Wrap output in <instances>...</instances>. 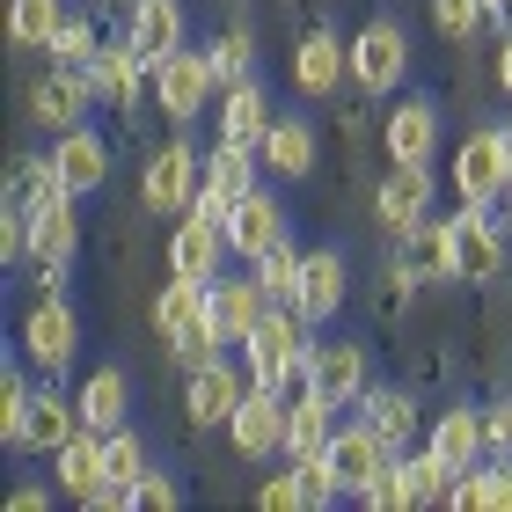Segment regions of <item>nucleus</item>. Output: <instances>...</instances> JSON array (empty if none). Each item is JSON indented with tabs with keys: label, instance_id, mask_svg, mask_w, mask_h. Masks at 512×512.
<instances>
[{
	"label": "nucleus",
	"instance_id": "obj_29",
	"mask_svg": "<svg viewBox=\"0 0 512 512\" xmlns=\"http://www.w3.org/2000/svg\"><path fill=\"white\" fill-rule=\"evenodd\" d=\"M132 410V381L118 374V366H96V374L81 381V425L88 432H118Z\"/></svg>",
	"mask_w": 512,
	"mask_h": 512
},
{
	"label": "nucleus",
	"instance_id": "obj_12",
	"mask_svg": "<svg viewBox=\"0 0 512 512\" xmlns=\"http://www.w3.org/2000/svg\"><path fill=\"white\" fill-rule=\"evenodd\" d=\"M88 103H96V81H88V66H52L37 88H30V118L44 132H74L88 118Z\"/></svg>",
	"mask_w": 512,
	"mask_h": 512
},
{
	"label": "nucleus",
	"instance_id": "obj_46",
	"mask_svg": "<svg viewBox=\"0 0 512 512\" xmlns=\"http://www.w3.org/2000/svg\"><path fill=\"white\" fill-rule=\"evenodd\" d=\"M454 512H491V461H476V469H461L454 476Z\"/></svg>",
	"mask_w": 512,
	"mask_h": 512
},
{
	"label": "nucleus",
	"instance_id": "obj_48",
	"mask_svg": "<svg viewBox=\"0 0 512 512\" xmlns=\"http://www.w3.org/2000/svg\"><path fill=\"white\" fill-rule=\"evenodd\" d=\"M132 498L147 505V512H176V498H183V491H176V476H154V469H147V476L132 483Z\"/></svg>",
	"mask_w": 512,
	"mask_h": 512
},
{
	"label": "nucleus",
	"instance_id": "obj_47",
	"mask_svg": "<svg viewBox=\"0 0 512 512\" xmlns=\"http://www.w3.org/2000/svg\"><path fill=\"white\" fill-rule=\"evenodd\" d=\"M22 256H30V213L8 205V213H0V264H22Z\"/></svg>",
	"mask_w": 512,
	"mask_h": 512
},
{
	"label": "nucleus",
	"instance_id": "obj_44",
	"mask_svg": "<svg viewBox=\"0 0 512 512\" xmlns=\"http://www.w3.org/2000/svg\"><path fill=\"white\" fill-rule=\"evenodd\" d=\"M110 476H118V483H139V476H147V439H139V432H110Z\"/></svg>",
	"mask_w": 512,
	"mask_h": 512
},
{
	"label": "nucleus",
	"instance_id": "obj_26",
	"mask_svg": "<svg viewBox=\"0 0 512 512\" xmlns=\"http://www.w3.org/2000/svg\"><path fill=\"white\" fill-rule=\"evenodd\" d=\"M330 432H337V403H330V395H315L308 381H300V395L286 403V461L322 454V447H330Z\"/></svg>",
	"mask_w": 512,
	"mask_h": 512
},
{
	"label": "nucleus",
	"instance_id": "obj_14",
	"mask_svg": "<svg viewBox=\"0 0 512 512\" xmlns=\"http://www.w3.org/2000/svg\"><path fill=\"white\" fill-rule=\"evenodd\" d=\"M242 395H249V366L205 359V366H191V388H183V410H191V425H227V417L242 410Z\"/></svg>",
	"mask_w": 512,
	"mask_h": 512
},
{
	"label": "nucleus",
	"instance_id": "obj_41",
	"mask_svg": "<svg viewBox=\"0 0 512 512\" xmlns=\"http://www.w3.org/2000/svg\"><path fill=\"white\" fill-rule=\"evenodd\" d=\"M205 59H213L220 88H235V81H249V66H256V37H249V30H227V37H220Z\"/></svg>",
	"mask_w": 512,
	"mask_h": 512
},
{
	"label": "nucleus",
	"instance_id": "obj_25",
	"mask_svg": "<svg viewBox=\"0 0 512 512\" xmlns=\"http://www.w3.org/2000/svg\"><path fill=\"white\" fill-rule=\"evenodd\" d=\"M125 37L139 44V59H147V66L183 52V0H132V30Z\"/></svg>",
	"mask_w": 512,
	"mask_h": 512
},
{
	"label": "nucleus",
	"instance_id": "obj_23",
	"mask_svg": "<svg viewBox=\"0 0 512 512\" xmlns=\"http://www.w3.org/2000/svg\"><path fill=\"white\" fill-rule=\"evenodd\" d=\"M344 74H352V44H344L337 30H308V37H300V52H293L300 96H330Z\"/></svg>",
	"mask_w": 512,
	"mask_h": 512
},
{
	"label": "nucleus",
	"instance_id": "obj_9",
	"mask_svg": "<svg viewBox=\"0 0 512 512\" xmlns=\"http://www.w3.org/2000/svg\"><path fill=\"white\" fill-rule=\"evenodd\" d=\"M227 439H235V454H249V461L278 454V447H286V388H271V381H249L242 410L227 417Z\"/></svg>",
	"mask_w": 512,
	"mask_h": 512
},
{
	"label": "nucleus",
	"instance_id": "obj_38",
	"mask_svg": "<svg viewBox=\"0 0 512 512\" xmlns=\"http://www.w3.org/2000/svg\"><path fill=\"white\" fill-rule=\"evenodd\" d=\"M293 476H300V498H308V512L337 505V498H352V491H344V476H337V461H330V447H322V454H300V461H293Z\"/></svg>",
	"mask_w": 512,
	"mask_h": 512
},
{
	"label": "nucleus",
	"instance_id": "obj_20",
	"mask_svg": "<svg viewBox=\"0 0 512 512\" xmlns=\"http://www.w3.org/2000/svg\"><path fill=\"white\" fill-rule=\"evenodd\" d=\"M205 308H213V322L227 330V344H242V337L256 330V322H264V315L278 308V300H271L264 286H256V271H242V278H213V300H205Z\"/></svg>",
	"mask_w": 512,
	"mask_h": 512
},
{
	"label": "nucleus",
	"instance_id": "obj_54",
	"mask_svg": "<svg viewBox=\"0 0 512 512\" xmlns=\"http://www.w3.org/2000/svg\"><path fill=\"white\" fill-rule=\"evenodd\" d=\"M483 15H491V22H512V0H483Z\"/></svg>",
	"mask_w": 512,
	"mask_h": 512
},
{
	"label": "nucleus",
	"instance_id": "obj_31",
	"mask_svg": "<svg viewBox=\"0 0 512 512\" xmlns=\"http://www.w3.org/2000/svg\"><path fill=\"white\" fill-rule=\"evenodd\" d=\"M205 300H213V286H205V278H183V271H169V286L154 293V330H161V337L191 330V322L205 315Z\"/></svg>",
	"mask_w": 512,
	"mask_h": 512
},
{
	"label": "nucleus",
	"instance_id": "obj_35",
	"mask_svg": "<svg viewBox=\"0 0 512 512\" xmlns=\"http://www.w3.org/2000/svg\"><path fill=\"white\" fill-rule=\"evenodd\" d=\"M205 183L227 198H249L256 191V147H235V139H220L213 154H205Z\"/></svg>",
	"mask_w": 512,
	"mask_h": 512
},
{
	"label": "nucleus",
	"instance_id": "obj_51",
	"mask_svg": "<svg viewBox=\"0 0 512 512\" xmlns=\"http://www.w3.org/2000/svg\"><path fill=\"white\" fill-rule=\"evenodd\" d=\"M491 512H512V461H491Z\"/></svg>",
	"mask_w": 512,
	"mask_h": 512
},
{
	"label": "nucleus",
	"instance_id": "obj_15",
	"mask_svg": "<svg viewBox=\"0 0 512 512\" xmlns=\"http://www.w3.org/2000/svg\"><path fill=\"white\" fill-rule=\"evenodd\" d=\"M52 476H59V491L74 498V505H88V498L110 483V432H88V425H81V432L52 454Z\"/></svg>",
	"mask_w": 512,
	"mask_h": 512
},
{
	"label": "nucleus",
	"instance_id": "obj_11",
	"mask_svg": "<svg viewBox=\"0 0 512 512\" xmlns=\"http://www.w3.org/2000/svg\"><path fill=\"white\" fill-rule=\"evenodd\" d=\"M227 256H235V249H227V227H220V220H205V213H176V227H169V271L205 278V286H213Z\"/></svg>",
	"mask_w": 512,
	"mask_h": 512
},
{
	"label": "nucleus",
	"instance_id": "obj_10",
	"mask_svg": "<svg viewBox=\"0 0 512 512\" xmlns=\"http://www.w3.org/2000/svg\"><path fill=\"white\" fill-rule=\"evenodd\" d=\"M395 454H403V447H395V439H381L366 417H359V425H337V432H330V461H337V476H344V491H352V498H359L374 476L395 469Z\"/></svg>",
	"mask_w": 512,
	"mask_h": 512
},
{
	"label": "nucleus",
	"instance_id": "obj_7",
	"mask_svg": "<svg viewBox=\"0 0 512 512\" xmlns=\"http://www.w3.org/2000/svg\"><path fill=\"white\" fill-rule=\"evenodd\" d=\"M410 74V37H403V22H366V30L352 37V81L366 88V96H395Z\"/></svg>",
	"mask_w": 512,
	"mask_h": 512
},
{
	"label": "nucleus",
	"instance_id": "obj_17",
	"mask_svg": "<svg viewBox=\"0 0 512 512\" xmlns=\"http://www.w3.org/2000/svg\"><path fill=\"white\" fill-rule=\"evenodd\" d=\"M74 249H81V213H74V191H59V198H44L30 213V256L44 271H66Z\"/></svg>",
	"mask_w": 512,
	"mask_h": 512
},
{
	"label": "nucleus",
	"instance_id": "obj_50",
	"mask_svg": "<svg viewBox=\"0 0 512 512\" xmlns=\"http://www.w3.org/2000/svg\"><path fill=\"white\" fill-rule=\"evenodd\" d=\"M483 439H491V461H512V403L483 410Z\"/></svg>",
	"mask_w": 512,
	"mask_h": 512
},
{
	"label": "nucleus",
	"instance_id": "obj_42",
	"mask_svg": "<svg viewBox=\"0 0 512 512\" xmlns=\"http://www.w3.org/2000/svg\"><path fill=\"white\" fill-rule=\"evenodd\" d=\"M96 22H81V15H66V30L52 37V66H96Z\"/></svg>",
	"mask_w": 512,
	"mask_h": 512
},
{
	"label": "nucleus",
	"instance_id": "obj_45",
	"mask_svg": "<svg viewBox=\"0 0 512 512\" xmlns=\"http://www.w3.org/2000/svg\"><path fill=\"white\" fill-rule=\"evenodd\" d=\"M359 505H374V512H410V483H403V454H395V469L388 476H374L359 491Z\"/></svg>",
	"mask_w": 512,
	"mask_h": 512
},
{
	"label": "nucleus",
	"instance_id": "obj_52",
	"mask_svg": "<svg viewBox=\"0 0 512 512\" xmlns=\"http://www.w3.org/2000/svg\"><path fill=\"white\" fill-rule=\"evenodd\" d=\"M52 505V491H44V483H22V491H8V512H44Z\"/></svg>",
	"mask_w": 512,
	"mask_h": 512
},
{
	"label": "nucleus",
	"instance_id": "obj_13",
	"mask_svg": "<svg viewBox=\"0 0 512 512\" xmlns=\"http://www.w3.org/2000/svg\"><path fill=\"white\" fill-rule=\"evenodd\" d=\"M425 213H432V161H395L388 183L374 191V220L388 235H410Z\"/></svg>",
	"mask_w": 512,
	"mask_h": 512
},
{
	"label": "nucleus",
	"instance_id": "obj_18",
	"mask_svg": "<svg viewBox=\"0 0 512 512\" xmlns=\"http://www.w3.org/2000/svg\"><path fill=\"white\" fill-rule=\"evenodd\" d=\"M300 322L322 330V322L344 315V249H308V271H300Z\"/></svg>",
	"mask_w": 512,
	"mask_h": 512
},
{
	"label": "nucleus",
	"instance_id": "obj_2",
	"mask_svg": "<svg viewBox=\"0 0 512 512\" xmlns=\"http://www.w3.org/2000/svg\"><path fill=\"white\" fill-rule=\"evenodd\" d=\"M205 191V154H191L183 139H169L161 154H147V169H139V205L161 220L191 213V198Z\"/></svg>",
	"mask_w": 512,
	"mask_h": 512
},
{
	"label": "nucleus",
	"instance_id": "obj_6",
	"mask_svg": "<svg viewBox=\"0 0 512 512\" xmlns=\"http://www.w3.org/2000/svg\"><path fill=\"white\" fill-rule=\"evenodd\" d=\"M447 235H454V278L461 286H491L505 271V227L491 220V205H461L447 220Z\"/></svg>",
	"mask_w": 512,
	"mask_h": 512
},
{
	"label": "nucleus",
	"instance_id": "obj_34",
	"mask_svg": "<svg viewBox=\"0 0 512 512\" xmlns=\"http://www.w3.org/2000/svg\"><path fill=\"white\" fill-rule=\"evenodd\" d=\"M249 271H256V286H264V293L278 300V308H293V300H300V271H308V256H300V249H293V235H286L278 249L256 256Z\"/></svg>",
	"mask_w": 512,
	"mask_h": 512
},
{
	"label": "nucleus",
	"instance_id": "obj_1",
	"mask_svg": "<svg viewBox=\"0 0 512 512\" xmlns=\"http://www.w3.org/2000/svg\"><path fill=\"white\" fill-rule=\"evenodd\" d=\"M308 322H300V308H271L256 330L242 337V366H249V381H271V388H286L308 374Z\"/></svg>",
	"mask_w": 512,
	"mask_h": 512
},
{
	"label": "nucleus",
	"instance_id": "obj_49",
	"mask_svg": "<svg viewBox=\"0 0 512 512\" xmlns=\"http://www.w3.org/2000/svg\"><path fill=\"white\" fill-rule=\"evenodd\" d=\"M256 505H264V512H300V505H308V498H300V476H293V469H286V476H271Z\"/></svg>",
	"mask_w": 512,
	"mask_h": 512
},
{
	"label": "nucleus",
	"instance_id": "obj_53",
	"mask_svg": "<svg viewBox=\"0 0 512 512\" xmlns=\"http://www.w3.org/2000/svg\"><path fill=\"white\" fill-rule=\"evenodd\" d=\"M498 88L512 96V37H505V52H498Z\"/></svg>",
	"mask_w": 512,
	"mask_h": 512
},
{
	"label": "nucleus",
	"instance_id": "obj_21",
	"mask_svg": "<svg viewBox=\"0 0 512 512\" xmlns=\"http://www.w3.org/2000/svg\"><path fill=\"white\" fill-rule=\"evenodd\" d=\"M52 169H59V183H66L74 198H88V191H103V183H110V147H103L88 125H74V132H59Z\"/></svg>",
	"mask_w": 512,
	"mask_h": 512
},
{
	"label": "nucleus",
	"instance_id": "obj_22",
	"mask_svg": "<svg viewBox=\"0 0 512 512\" xmlns=\"http://www.w3.org/2000/svg\"><path fill=\"white\" fill-rule=\"evenodd\" d=\"M88 81H96V103H110V110H132V103H139V88L154 81V66L139 59V44L125 37V44H110V52H96Z\"/></svg>",
	"mask_w": 512,
	"mask_h": 512
},
{
	"label": "nucleus",
	"instance_id": "obj_37",
	"mask_svg": "<svg viewBox=\"0 0 512 512\" xmlns=\"http://www.w3.org/2000/svg\"><path fill=\"white\" fill-rule=\"evenodd\" d=\"M30 403H37V388L22 381V366L8 359V366H0V447H22V425H30Z\"/></svg>",
	"mask_w": 512,
	"mask_h": 512
},
{
	"label": "nucleus",
	"instance_id": "obj_55",
	"mask_svg": "<svg viewBox=\"0 0 512 512\" xmlns=\"http://www.w3.org/2000/svg\"><path fill=\"white\" fill-rule=\"evenodd\" d=\"M505 227H512V191H505Z\"/></svg>",
	"mask_w": 512,
	"mask_h": 512
},
{
	"label": "nucleus",
	"instance_id": "obj_19",
	"mask_svg": "<svg viewBox=\"0 0 512 512\" xmlns=\"http://www.w3.org/2000/svg\"><path fill=\"white\" fill-rule=\"evenodd\" d=\"M425 447H432L439 461H454V469H476V461H491V439H483V410H476V403L439 410V417H432V432H425Z\"/></svg>",
	"mask_w": 512,
	"mask_h": 512
},
{
	"label": "nucleus",
	"instance_id": "obj_32",
	"mask_svg": "<svg viewBox=\"0 0 512 512\" xmlns=\"http://www.w3.org/2000/svg\"><path fill=\"white\" fill-rule=\"evenodd\" d=\"M59 30H66V0H15L8 8V37L22 52H52Z\"/></svg>",
	"mask_w": 512,
	"mask_h": 512
},
{
	"label": "nucleus",
	"instance_id": "obj_28",
	"mask_svg": "<svg viewBox=\"0 0 512 512\" xmlns=\"http://www.w3.org/2000/svg\"><path fill=\"white\" fill-rule=\"evenodd\" d=\"M264 169L271 176H286V183H300V176H315V132L300 125V118H271V132H264Z\"/></svg>",
	"mask_w": 512,
	"mask_h": 512
},
{
	"label": "nucleus",
	"instance_id": "obj_57",
	"mask_svg": "<svg viewBox=\"0 0 512 512\" xmlns=\"http://www.w3.org/2000/svg\"><path fill=\"white\" fill-rule=\"evenodd\" d=\"M505 403H512V395H505Z\"/></svg>",
	"mask_w": 512,
	"mask_h": 512
},
{
	"label": "nucleus",
	"instance_id": "obj_39",
	"mask_svg": "<svg viewBox=\"0 0 512 512\" xmlns=\"http://www.w3.org/2000/svg\"><path fill=\"white\" fill-rule=\"evenodd\" d=\"M403 242L417 249V264H425L432 278H454V235H447V220H417Z\"/></svg>",
	"mask_w": 512,
	"mask_h": 512
},
{
	"label": "nucleus",
	"instance_id": "obj_3",
	"mask_svg": "<svg viewBox=\"0 0 512 512\" xmlns=\"http://www.w3.org/2000/svg\"><path fill=\"white\" fill-rule=\"evenodd\" d=\"M81 352V315L66 293H44L30 315H22V359L37 366V374H66Z\"/></svg>",
	"mask_w": 512,
	"mask_h": 512
},
{
	"label": "nucleus",
	"instance_id": "obj_30",
	"mask_svg": "<svg viewBox=\"0 0 512 512\" xmlns=\"http://www.w3.org/2000/svg\"><path fill=\"white\" fill-rule=\"evenodd\" d=\"M264 132H271L264 81H235V88H227V110H220V139H235V147H264Z\"/></svg>",
	"mask_w": 512,
	"mask_h": 512
},
{
	"label": "nucleus",
	"instance_id": "obj_5",
	"mask_svg": "<svg viewBox=\"0 0 512 512\" xmlns=\"http://www.w3.org/2000/svg\"><path fill=\"white\" fill-rule=\"evenodd\" d=\"M512 191V147L505 132H469L454 154V198L461 205H498Z\"/></svg>",
	"mask_w": 512,
	"mask_h": 512
},
{
	"label": "nucleus",
	"instance_id": "obj_56",
	"mask_svg": "<svg viewBox=\"0 0 512 512\" xmlns=\"http://www.w3.org/2000/svg\"><path fill=\"white\" fill-rule=\"evenodd\" d=\"M505 147H512V125H505Z\"/></svg>",
	"mask_w": 512,
	"mask_h": 512
},
{
	"label": "nucleus",
	"instance_id": "obj_16",
	"mask_svg": "<svg viewBox=\"0 0 512 512\" xmlns=\"http://www.w3.org/2000/svg\"><path fill=\"white\" fill-rule=\"evenodd\" d=\"M278 242H286V205H278L271 191L235 198V213H227V249H235L242 264H256V256L278 249Z\"/></svg>",
	"mask_w": 512,
	"mask_h": 512
},
{
	"label": "nucleus",
	"instance_id": "obj_40",
	"mask_svg": "<svg viewBox=\"0 0 512 512\" xmlns=\"http://www.w3.org/2000/svg\"><path fill=\"white\" fill-rule=\"evenodd\" d=\"M220 344H227V330L213 322V308H205V315L191 322V330H176V337H169V352H176L183 366H205V359H227Z\"/></svg>",
	"mask_w": 512,
	"mask_h": 512
},
{
	"label": "nucleus",
	"instance_id": "obj_36",
	"mask_svg": "<svg viewBox=\"0 0 512 512\" xmlns=\"http://www.w3.org/2000/svg\"><path fill=\"white\" fill-rule=\"evenodd\" d=\"M454 461H439L432 447L425 454H403V483H410V505H447L454 498Z\"/></svg>",
	"mask_w": 512,
	"mask_h": 512
},
{
	"label": "nucleus",
	"instance_id": "obj_4",
	"mask_svg": "<svg viewBox=\"0 0 512 512\" xmlns=\"http://www.w3.org/2000/svg\"><path fill=\"white\" fill-rule=\"evenodd\" d=\"M213 96H220V74H213V59H205V52H169L154 66V103L169 110V125L205 118Z\"/></svg>",
	"mask_w": 512,
	"mask_h": 512
},
{
	"label": "nucleus",
	"instance_id": "obj_27",
	"mask_svg": "<svg viewBox=\"0 0 512 512\" xmlns=\"http://www.w3.org/2000/svg\"><path fill=\"white\" fill-rule=\"evenodd\" d=\"M74 432H81V395L66 403L59 388H37V403H30V425H22V447H30V454H59Z\"/></svg>",
	"mask_w": 512,
	"mask_h": 512
},
{
	"label": "nucleus",
	"instance_id": "obj_43",
	"mask_svg": "<svg viewBox=\"0 0 512 512\" xmlns=\"http://www.w3.org/2000/svg\"><path fill=\"white\" fill-rule=\"evenodd\" d=\"M432 22H439V37L461 44V37H476L491 15H483V0H432Z\"/></svg>",
	"mask_w": 512,
	"mask_h": 512
},
{
	"label": "nucleus",
	"instance_id": "obj_33",
	"mask_svg": "<svg viewBox=\"0 0 512 512\" xmlns=\"http://www.w3.org/2000/svg\"><path fill=\"white\" fill-rule=\"evenodd\" d=\"M359 403H366V425H374L381 439H395V447H410L417 425H425V417H417V403H410L403 388H366Z\"/></svg>",
	"mask_w": 512,
	"mask_h": 512
},
{
	"label": "nucleus",
	"instance_id": "obj_8",
	"mask_svg": "<svg viewBox=\"0 0 512 512\" xmlns=\"http://www.w3.org/2000/svg\"><path fill=\"white\" fill-rule=\"evenodd\" d=\"M308 381L315 395H330V403H359L366 388H374V374H366V344H352V337H315L308 344Z\"/></svg>",
	"mask_w": 512,
	"mask_h": 512
},
{
	"label": "nucleus",
	"instance_id": "obj_24",
	"mask_svg": "<svg viewBox=\"0 0 512 512\" xmlns=\"http://www.w3.org/2000/svg\"><path fill=\"white\" fill-rule=\"evenodd\" d=\"M388 161H432L439 154V103L410 96L403 110H388Z\"/></svg>",
	"mask_w": 512,
	"mask_h": 512
}]
</instances>
